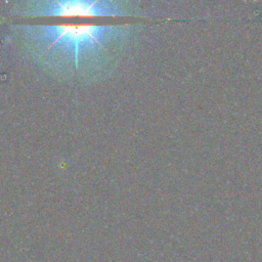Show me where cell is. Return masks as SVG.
I'll use <instances>...</instances> for the list:
<instances>
[{
  "instance_id": "7a4b0ae2",
  "label": "cell",
  "mask_w": 262,
  "mask_h": 262,
  "mask_svg": "<svg viewBox=\"0 0 262 262\" xmlns=\"http://www.w3.org/2000/svg\"><path fill=\"white\" fill-rule=\"evenodd\" d=\"M131 2L125 1H26L18 3L12 13L20 16H131Z\"/></svg>"
},
{
  "instance_id": "6da1fadb",
  "label": "cell",
  "mask_w": 262,
  "mask_h": 262,
  "mask_svg": "<svg viewBox=\"0 0 262 262\" xmlns=\"http://www.w3.org/2000/svg\"><path fill=\"white\" fill-rule=\"evenodd\" d=\"M29 53L47 72L86 81L111 74L117 53L131 41V25L15 26Z\"/></svg>"
}]
</instances>
